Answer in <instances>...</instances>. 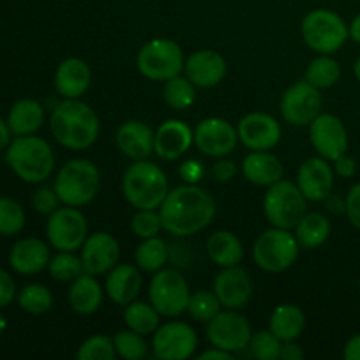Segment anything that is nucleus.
Segmentation results:
<instances>
[{
	"label": "nucleus",
	"instance_id": "f257e3e1",
	"mask_svg": "<svg viewBox=\"0 0 360 360\" xmlns=\"http://www.w3.org/2000/svg\"><path fill=\"white\" fill-rule=\"evenodd\" d=\"M164 231L176 238H188L210 227L217 214V202L210 192L186 183L169 190L167 197L158 207Z\"/></svg>",
	"mask_w": 360,
	"mask_h": 360
},
{
	"label": "nucleus",
	"instance_id": "f03ea898",
	"mask_svg": "<svg viewBox=\"0 0 360 360\" xmlns=\"http://www.w3.org/2000/svg\"><path fill=\"white\" fill-rule=\"evenodd\" d=\"M49 129L56 143L67 150H86L97 141L101 122L94 109L79 98H63L53 108Z\"/></svg>",
	"mask_w": 360,
	"mask_h": 360
},
{
	"label": "nucleus",
	"instance_id": "7ed1b4c3",
	"mask_svg": "<svg viewBox=\"0 0 360 360\" xmlns=\"http://www.w3.org/2000/svg\"><path fill=\"white\" fill-rule=\"evenodd\" d=\"M123 195L136 210H158L169 193L165 172L150 160H134L123 174Z\"/></svg>",
	"mask_w": 360,
	"mask_h": 360
},
{
	"label": "nucleus",
	"instance_id": "20e7f679",
	"mask_svg": "<svg viewBox=\"0 0 360 360\" xmlns=\"http://www.w3.org/2000/svg\"><path fill=\"white\" fill-rule=\"evenodd\" d=\"M6 162L14 174L25 183H42L55 169V153L44 139L37 136H18L6 150Z\"/></svg>",
	"mask_w": 360,
	"mask_h": 360
},
{
	"label": "nucleus",
	"instance_id": "39448f33",
	"mask_svg": "<svg viewBox=\"0 0 360 360\" xmlns=\"http://www.w3.org/2000/svg\"><path fill=\"white\" fill-rule=\"evenodd\" d=\"M53 186L63 206L83 207L97 197L101 188V172L94 162L74 158L62 165Z\"/></svg>",
	"mask_w": 360,
	"mask_h": 360
},
{
	"label": "nucleus",
	"instance_id": "423d86ee",
	"mask_svg": "<svg viewBox=\"0 0 360 360\" xmlns=\"http://www.w3.org/2000/svg\"><path fill=\"white\" fill-rule=\"evenodd\" d=\"M302 41L319 55H333L340 51L350 37L347 21L330 9H313L302 20Z\"/></svg>",
	"mask_w": 360,
	"mask_h": 360
},
{
	"label": "nucleus",
	"instance_id": "0eeeda50",
	"mask_svg": "<svg viewBox=\"0 0 360 360\" xmlns=\"http://www.w3.org/2000/svg\"><path fill=\"white\" fill-rule=\"evenodd\" d=\"M306 199L299 190L297 183L280 179L274 185L267 186L264 195V214L273 227L292 231L299 224L306 211Z\"/></svg>",
	"mask_w": 360,
	"mask_h": 360
},
{
	"label": "nucleus",
	"instance_id": "6e6552de",
	"mask_svg": "<svg viewBox=\"0 0 360 360\" xmlns=\"http://www.w3.org/2000/svg\"><path fill=\"white\" fill-rule=\"evenodd\" d=\"M295 234L287 229L273 227L264 231L253 245V260L266 273H283L295 264L299 257Z\"/></svg>",
	"mask_w": 360,
	"mask_h": 360
},
{
	"label": "nucleus",
	"instance_id": "1a4fd4ad",
	"mask_svg": "<svg viewBox=\"0 0 360 360\" xmlns=\"http://www.w3.org/2000/svg\"><path fill=\"white\" fill-rule=\"evenodd\" d=\"M137 69L146 79L165 83L185 69L181 46L171 39L158 37L146 42L137 55Z\"/></svg>",
	"mask_w": 360,
	"mask_h": 360
},
{
	"label": "nucleus",
	"instance_id": "9d476101",
	"mask_svg": "<svg viewBox=\"0 0 360 360\" xmlns=\"http://www.w3.org/2000/svg\"><path fill=\"white\" fill-rule=\"evenodd\" d=\"M148 294H150V302L162 316L176 319L186 311L190 288L185 276L179 271L164 267L151 278Z\"/></svg>",
	"mask_w": 360,
	"mask_h": 360
},
{
	"label": "nucleus",
	"instance_id": "9b49d317",
	"mask_svg": "<svg viewBox=\"0 0 360 360\" xmlns=\"http://www.w3.org/2000/svg\"><path fill=\"white\" fill-rule=\"evenodd\" d=\"M46 236L49 245L58 252H77L88 238L86 218L79 207H58L49 214Z\"/></svg>",
	"mask_w": 360,
	"mask_h": 360
},
{
	"label": "nucleus",
	"instance_id": "f8f14e48",
	"mask_svg": "<svg viewBox=\"0 0 360 360\" xmlns=\"http://www.w3.org/2000/svg\"><path fill=\"white\" fill-rule=\"evenodd\" d=\"M206 338L211 347L238 354L248 348L252 340V326L238 309H227L207 322Z\"/></svg>",
	"mask_w": 360,
	"mask_h": 360
},
{
	"label": "nucleus",
	"instance_id": "ddd939ff",
	"mask_svg": "<svg viewBox=\"0 0 360 360\" xmlns=\"http://www.w3.org/2000/svg\"><path fill=\"white\" fill-rule=\"evenodd\" d=\"M322 94L308 81L292 84L280 102L281 116L294 127H309L313 120L322 112Z\"/></svg>",
	"mask_w": 360,
	"mask_h": 360
},
{
	"label": "nucleus",
	"instance_id": "4468645a",
	"mask_svg": "<svg viewBox=\"0 0 360 360\" xmlns=\"http://www.w3.org/2000/svg\"><path fill=\"white\" fill-rule=\"evenodd\" d=\"M197 350V334L188 323L171 320L153 333V355L160 360H186Z\"/></svg>",
	"mask_w": 360,
	"mask_h": 360
},
{
	"label": "nucleus",
	"instance_id": "2eb2a0df",
	"mask_svg": "<svg viewBox=\"0 0 360 360\" xmlns=\"http://www.w3.org/2000/svg\"><path fill=\"white\" fill-rule=\"evenodd\" d=\"M238 129L224 118H204L193 130V143L206 157L224 158L238 146Z\"/></svg>",
	"mask_w": 360,
	"mask_h": 360
},
{
	"label": "nucleus",
	"instance_id": "dca6fc26",
	"mask_svg": "<svg viewBox=\"0 0 360 360\" xmlns=\"http://www.w3.org/2000/svg\"><path fill=\"white\" fill-rule=\"evenodd\" d=\"M309 139L319 157L334 162L348 151V132L338 116L320 112L309 125Z\"/></svg>",
	"mask_w": 360,
	"mask_h": 360
},
{
	"label": "nucleus",
	"instance_id": "f3484780",
	"mask_svg": "<svg viewBox=\"0 0 360 360\" xmlns=\"http://www.w3.org/2000/svg\"><path fill=\"white\" fill-rule=\"evenodd\" d=\"M238 136L243 146L252 151H269L280 143L281 127L274 116L266 112H250L238 125Z\"/></svg>",
	"mask_w": 360,
	"mask_h": 360
},
{
	"label": "nucleus",
	"instance_id": "a211bd4d",
	"mask_svg": "<svg viewBox=\"0 0 360 360\" xmlns=\"http://www.w3.org/2000/svg\"><path fill=\"white\" fill-rule=\"evenodd\" d=\"M213 292L225 309H241L252 301L253 281L243 267H221L214 278Z\"/></svg>",
	"mask_w": 360,
	"mask_h": 360
},
{
	"label": "nucleus",
	"instance_id": "6ab92c4d",
	"mask_svg": "<svg viewBox=\"0 0 360 360\" xmlns=\"http://www.w3.org/2000/svg\"><path fill=\"white\" fill-rule=\"evenodd\" d=\"M81 260L84 273L91 276L108 274L120 260V245L109 232H95L88 236L81 246Z\"/></svg>",
	"mask_w": 360,
	"mask_h": 360
},
{
	"label": "nucleus",
	"instance_id": "aec40b11",
	"mask_svg": "<svg viewBox=\"0 0 360 360\" xmlns=\"http://www.w3.org/2000/svg\"><path fill=\"white\" fill-rule=\"evenodd\" d=\"M334 167L322 157L308 158L297 171V186L309 202H323L334 190Z\"/></svg>",
	"mask_w": 360,
	"mask_h": 360
},
{
	"label": "nucleus",
	"instance_id": "412c9836",
	"mask_svg": "<svg viewBox=\"0 0 360 360\" xmlns=\"http://www.w3.org/2000/svg\"><path fill=\"white\" fill-rule=\"evenodd\" d=\"M183 72L195 86L213 88L224 81L227 74V62L218 51L199 49L185 60Z\"/></svg>",
	"mask_w": 360,
	"mask_h": 360
},
{
	"label": "nucleus",
	"instance_id": "4be33fe9",
	"mask_svg": "<svg viewBox=\"0 0 360 360\" xmlns=\"http://www.w3.org/2000/svg\"><path fill=\"white\" fill-rule=\"evenodd\" d=\"M193 144V130L181 120H167L155 130V153L162 160H178Z\"/></svg>",
	"mask_w": 360,
	"mask_h": 360
},
{
	"label": "nucleus",
	"instance_id": "5701e85b",
	"mask_svg": "<svg viewBox=\"0 0 360 360\" xmlns=\"http://www.w3.org/2000/svg\"><path fill=\"white\" fill-rule=\"evenodd\" d=\"M141 287L143 278L139 267L132 264H116L108 273L104 290L115 304L127 306L139 297Z\"/></svg>",
	"mask_w": 360,
	"mask_h": 360
},
{
	"label": "nucleus",
	"instance_id": "b1692460",
	"mask_svg": "<svg viewBox=\"0 0 360 360\" xmlns=\"http://www.w3.org/2000/svg\"><path fill=\"white\" fill-rule=\"evenodd\" d=\"M116 146L132 160H144L155 151V132L139 120H129L116 132Z\"/></svg>",
	"mask_w": 360,
	"mask_h": 360
},
{
	"label": "nucleus",
	"instance_id": "393cba45",
	"mask_svg": "<svg viewBox=\"0 0 360 360\" xmlns=\"http://www.w3.org/2000/svg\"><path fill=\"white\" fill-rule=\"evenodd\" d=\"M51 260L49 246L37 238H25L13 246L9 253V264L16 273L32 276L46 269Z\"/></svg>",
	"mask_w": 360,
	"mask_h": 360
},
{
	"label": "nucleus",
	"instance_id": "a878e982",
	"mask_svg": "<svg viewBox=\"0 0 360 360\" xmlns=\"http://www.w3.org/2000/svg\"><path fill=\"white\" fill-rule=\"evenodd\" d=\"M91 83V70L81 58H65L55 72V88L60 97L81 98Z\"/></svg>",
	"mask_w": 360,
	"mask_h": 360
},
{
	"label": "nucleus",
	"instance_id": "bb28decb",
	"mask_svg": "<svg viewBox=\"0 0 360 360\" xmlns=\"http://www.w3.org/2000/svg\"><path fill=\"white\" fill-rule=\"evenodd\" d=\"M246 181L257 186H271L283 179V164L271 151H252L241 164Z\"/></svg>",
	"mask_w": 360,
	"mask_h": 360
},
{
	"label": "nucleus",
	"instance_id": "cd10ccee",
	"mask_svg": "<svg viewBox=\"0 0 360 360\" xmlns=\"http://www.w3.org/2000/svg\"><path fill=\"white\" fill-rule=\"evenodd\" d=\"M67 297H69V304L74 311L79 313V315H91L101 308L104 290H102L97 278L83 273L70 283Z\"/></svg>",
	"mask_w": 360,
	"mask_h": 360
},
{
	"label": "nucleus",
	"instance_id": "c85d7f7f",
	"mask_svg": "<svg viewBox=\"0 0 360 360\" xmlns=\"http://www.w3.org/2000/svg\"><path fill=\"white\" fill-rule=\"evenodd\" d=\"M7 123L14 136H32L44 123V105L34 98H20L11 108Z\"/></svg>",
	"mask_w": 360,
	"mask_h": 360
},
{
	"label": "nucleus",
	"instance_id": "c756f323",
	"mask_svg": "<svg viewBox=\"0 0 360 360\" xmlns=\"http://www.w3.org/2000/svg\"><path fill=\"white\" fill-rule=\"evenodd\" d=\"M206 252L218 267L239 266L245 257L243 243L231 231H217L207 238Z\"/></svg>",
	"mask_w": 360,
	"mask_h": 360
},
{
	"label": "nucleus",
	"instance_id": "7c9ffc66",
	"mask_svg": "<svg viewBox=\"0 0 360 360\" xmlns=\"http://www.w3.org/2000/svg\"><path fill=\"white\" fill-rule=\"evenodd\" d=\"M306 327V316L302 309L295 304H281L273 311L269 320V329L281 341H295Z\"/></svg>",
	"mask_w": 360,
	"mask_h": 360
},
{
	"label": "nucleus",
	"instance_id": "2f4dec72",
	"mask_svg": "<svg viewBox=\"0 0 360 360\" xmlns=\"http://www.w3.org/2000/svg\"><path fill=\"white\" fill-rule=\"evenodd\" d=\"M299 246L315 250L322 246L330 236V221L322 213H306L294 229Z\"/></svg>",
	"mask_w": 360,
	"mask_h": 360
},
{
	"label": "nucleus",
	"instance_id": "473e14b6",
	"mask_svg": "<svg viewBox=\"0 0 360 360\" xmlns=\"http://www.w3.org/2000/svg\"><path fill=\"white\" fill-rule=\"evenodd\" d=\"M160 313L153 308V304H148L143 301H134L127 304L125 308V323L130 330L143 336H150L160 327Z\"/></svg>",
	"mask_w": 360,
	"mask_h": 360
},
{
	"label": "nucleus",
	"instance_id": "72a5a7b5",
	"mask_svg": "<svg viewBox=\"0 0 360 360\" xmlns=\"http://www.w3.org/2000/svg\"><path fill=\"white\" fill-rule=\"evenodd\" d=\"M134 259H136V266L139 267L141 271H146V273H157V271L164 269V266L167 264V259H169L167 245H165L158 236L143 239V243L136 248Z\"/></svg>",
	"mask_w": 360,
	"mask_h": 360
},
{
	"label": "nucleus",
	"instance_id": "f704fd0d",
	"mask_svg": "<svg viewBox=\"0 0 360 360\" xmlns=\"http://www.w3.org/2000/svg\"><path fill=\"white\" fill-rule=\"evenodd\" d=\"M195 84L186 76H174L164 83V101L176 111H186L195 102Z\"/></svg>",
	"mask_w": 360,
	"mask_h": 360
},
{
	"label": "nucleus",
	"instance_id": "c9c22d12",
	"mask_svg": "<svg viewBox=\"0 0 360 360\" xmlns=\"http://www.w3.org/2000/svg\"><path fill=\"white\" fill-rule=\"evenodd\" d=\"M341 77V65L338 60H334L330 55H320L319 58L313 60L306 69V77L309 84H313L319 90L330 88L340 81Z\"/></svg>",
	"mask_w": 360,
	"mask_h": 360
},
{
	"label": "nucleus",
	"instance_id": "e433bc0d",
	"mask_svg": "<svg viewBox=\"0 0 360 360\" xmlns=\"http://www.w3.org/2000/svg\"><path fill=\"white\" fill-rule=\"evenodd\" d=\"M48 271L53 280L62 281V283H72L76 278L84 273V267L81 257H77L74 252H58L49 260Z\"/></svg>",
	"mask_w": 360,
	"mask_h": 360
},
{
	"label": "nucleus",
	"instance_id": "4c0bfd02",
	"mask_svg": "<svg viewBox=\"0 0 360 360\" xmlns=\"http://www.w3.org/2000/svg\"><path fill=\"white\" fill-rule=\"evenodd\" d=\"M18 304L23 311L30 313V315H42V313L51 309L53 295L44 285L32 283L21 288L20 295H18Z\"/></svg>",
	"mask_w": 360,
	"mask_h": 360
},
{
	"label": "nucleus",
	"instance_id": "58836bf2",
	"mask_svg": "<svg viewBox=\"0 0 360 360\" xmlns=\"http://www.w3.org/2000/svg\"><path fill=\"white\" fill-rule=\"evenodd\" d=\"M186 311L190 313L197 322L207 323L221 311V302L218 301L217 294L210 290H199L195 294H190Z\"/></svg>",
	"mask_w": 360,
	"mask_h": 360
},
{
	"label": "nucleus",
	"instance_id": "ea45409f",
	"mask_svg": "<svg viewBox=\"0 0 360 360\" xmlns=\"http://www.w3.org/2000/svg\"><path fill=\"white\" fill-rule=\"evenodd\" d=\"M115 357V341L104 334H95L84 340L76 352L77 360H112Z\"/></svg>",
	"mask_w": 360,
	"mask_h": 360
},
{
	"label": "nucleus",
	"instance_id": "a19ab883",
	"mask_svg": "<svg viewBox=\"0 0 360 360\" xmlns=\"http://www.w3.org/2000/svg\"><path fill=\"white\" fill-rule=\"evenodd\" d=\"M283 341L273 330H257L252 334L248 350L250 355L257 360H276L280 359Z\"/></svg>",
	"mask_w": 360,
	"mask_h": 360
},
{
	"label": "nucleus",
	"instance_id": "79ce46f5",
	"mask_svg": "<svg viewBox=\"0 0 360 360\" xmlns=\"http://www.w3.org/2000/svg\"><path fill=\"white\" fill-rule=\"evenodd\" d=\"M116 348V355L125 360H141L148 355V343L143 334L134 330H120L112 338Z\"/></svg>",
	"mask_w": 360,
	"mask_h": 360
},
{
	"label": "nucleus",
	"instance_id": "37998d69",
	"mask_svg": "<svg viewBox=\"0 0 360 360\" xmlns=\"http://www.w3.org/2000/svg\"><path fill=\"white\" fill-rule=\"evenodd\" d=\"M25 211L9 197H0V234L14 236L23 231Z\"/></svg>",
	"mask_w": 360,
	"mask_h": 360
},
{
	"label": "nucleus",
	"instance_id": "c03bdc74",
	"mask_svg": "<svg viewBox=\"0 0 360 360\" xmlns=\"http://www.w3.org/2000/svg\"><path fill=\"white\" fill-rule=\"evenodd\" d=\"M130 229L132 234L139 239L155 238L160 234V231H164L160 213L158 210H137L130 220Z\"/></svg>",
	"mask_w": 360,
	"mask_h": 360
},
{
	"label": "nucleus",
	"instance_id": "a18cd8bd",
	"mask_svg": "<svg viewBox=\"0 0 360 360\" xmlns=\"http://www.w3.org/2000/svg\"><path fill=\"white\" fill-rule=\"evenodd\" d=\"M32 204H34V210L41 214H51L53 211H56L62 204L58 193H56L55 186L49 188V186H41L34 192L32 195Z\"/></svg>",
	"mask_w": 360,
	"mask_h": 360
},
{
	"label": "nucleus",
	"instance_id": "49530a36",
	"mask_svg": "<svg viewBox=\"0 0 360 360\" xmlns=\"http://www.w3.org/2000/svg\"><path fill=\"white\" fill-rule=\"evenodd\" d=\"M354 227L360 229V183H355L347 193V213H345Z\"/></svg>",
	"mask_w": 360,
	"mask_h": 360
},
{
	"label": "nucleus",
	"instance_id": "de8ad7c7",
	"mask_svg": "<svg viewBox=\"0 0 360 360\" xmlns=\"http://www.w3.org/2000/svg\"><path fill=\"white\" fill-rule=\"evenodd\" d=\"M236 174H238V165H236V162L225 160V158H220L218 162H214V165L211 167V176L218 183L232 181Z\"/></svg>",
	"mask_w": 360,
	"mask_h": 360
},
{
	"label": "nucleus",
	"instance_id": "09e8293b",
	"mask_svg": "<svg viewBox=\"0 0 360 360\" xmlns=\"http://www.w3.org/2000/svg\"><path fill=\"white\" fill-rule=\"evenodd\" d=\"M14 297H16V285H14V280L6 271L0 269V308H7L14 301Z\"/></svg>",
	"mask_w": 360,
	"mask_h": 360
},
{
	"label": "nucleus",
	"instance_id": "8fccbe9b",
	"mask_svg": "<svg viewBox=\"0 0 360 360\" xmlns=\"http://www.w3.org/2000/svg\"><path fill=\"white\" fill-rule=\"evenodd\" d=\"M179 174H181V178L185 179L186 183L197 185V183L202 179L204 167H202V164H200V162L188 160V162H185V164H181V167H179Z\"/></svg>",
	"mask_w": 360,
	"mask_h": 360
},
{
	"label": "nucleus",
	"instance_id": "3c124183",
	"mask_svg": "<svg viewBox=\"0 0 360 360\" xmlns=\"http://www.w3.org/2000/svg\"><path fill=\"white\" fill-rule=\"evenodd\" d=\"M333 164L334 172H336V176H340V178H352V176L357 172V160L347 153L341 155L340 158H336Z\"/></svg>",
	"mask_w": 360,
	"mask_h": 360
},
{
	"label": "nucleus",
	"instance_id": "603ef678",
	"mask_svg": "<svg viewBox=\"0 0 360 360\" xmlns=\"http://www.w3.org/2000/svg\"><path fill=\"white\" fill-rule=\"evenodd\" d=\"M323 202H326V207L329 213L333 214H345L347 213V197H341L338 195V193H329V195L323 199Z\"/></svg>",
	"mask_w": 360,
	"mask_h": 360
},
{
	"label": "nucleus",
	"instance_id": "864d4df0",
	"mask_svg": "<svg viewBox=\"0 0 360 360\" xmlns=\"http://www.w3.org/2000/svg\"><path fill=\"white\" fill-rule=\"evenodd\" d=\"M280 359L283 360H302L304 359V350L301 348V345H297L295 341H285L281 345Z\"/></svg>",
	"mask_w": 360,
	"mask_h": 360
},
{
	"label": "nucleus",
	"instance_id": "5fc2aeb1",
	"mask_svg": "<svg viewBox=\"0 0 360 360\" xmlns=\"http://www.w3.org/2000/svg\"><path fill=\"white\" fill-rule=\"evenodd\" d=\"M343 357L347 360H360V334H355L347 341L343 350Z\"/></svg>",
	"mask_w": 360,
	"mask_h": 360
},
{
	"label": "nucleus",
	"instance_id": "6e6d98bb",
	"mask_svg": "<svg viewBox=\"0 0 360 360\" xmlns=\"http://www.w3.org/2000/svg\"><path fill=\"white\" fill-rule=\"evenodd\" d=\"M197 359L199 360H232L234 359V354H231V352L227 350H221V348L213 347L211 350H206L200 355H197Z\"/></svg>",
	"mask_w": 360,
	"mask_h": 360
},
{
	"label": "nucleus",
	"instance_id": "4d7b16f0",
	"mask_svg": "<svg viewBox=\"0 0 360 360\" xmlns=\"http://www.w3.org/2000/svg\"><path fill=\"white\" fill-rule=\"evenodd\" d=\"M11 134L13 132L9 129V123L0 118V151L7 150V146L11 144Z\"/></svg>",
	"mask_w": 360,
	"mask_h": 360
},
{
	"label": "nucleus",
	"instance_id": "13d9d810",
	"mask_svg": "<svg viewBox=\"0 0 360 360\" xmlns=\"http://www.w3.org/2000/svg\"><path fill=\"white\" fill-rule=\"evenodd\" d=\"M348 28H350V39H352V41L360 44V13L354 18V20H352L350 27H348Z\"/></svg>",
	"mask_w": 360,
	"mask_h": 360
},
{
	"label": "nucleus",
	"instance_id": "bf43d9fd",
	"mask_svg": "<svg viewBox=\"0 0 360 360\" xmlns=\"http://www.w3.org/2000/svg\"><path fill=\"white\" fill-rule=\"evenodd\" d=\"M354 74H355V77H357V81L360 83V55L357 56V60H355V63H354Z\"/></svg>",
	"mask_w": 360,
	"mask_h": 360
},
{
	"label": "nucleus",
	"instance_id": "052dcab7",
	"mask_svg": "<svg viewBox=\"0 0 360 360\" xmlns=\"http://www.w3.org/2000/svg\"><path fill=\"white\" fill-rule=\"evenodd\" d=\"M6 327H7V320L4 319V315H2V313H0V334H2L4 330H6Z\"/></svg>",
	"mask_w": 360,
	"mask_h": 360
},
{
	"label": "nucleus",
	"instance_id": "680f3d73",
	"mask_svg": "<svg viewBox=\"0 0 360 360\" xmlns=\"http://www.w3.org/2000/svg\"><path fill=\"white\" fill-rule=\"evenodd\" d=\"M359 290H360V281H359Z\"/></svg>",
	"mask_w": 360,
	"mask_h": 360
}]
</instances>
